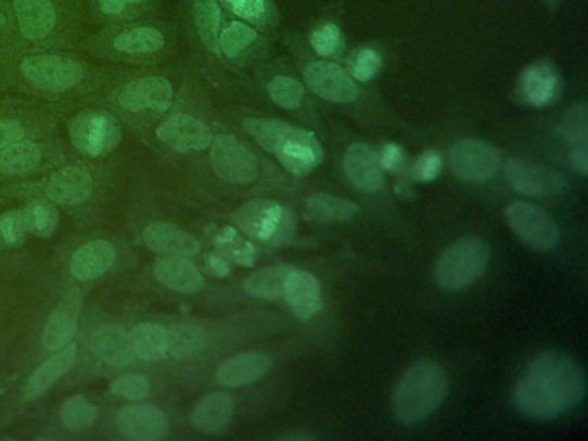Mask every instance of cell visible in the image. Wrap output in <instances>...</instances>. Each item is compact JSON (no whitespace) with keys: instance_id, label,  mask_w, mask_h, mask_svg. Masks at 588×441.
Masks as SVG:
<instances>
[{"instance_id":"1","label":"cell","mask_w":588,"mask_h":441,"mask_svg":"<svg viewBox=\"0 0 588 441\" xmlns=\"http://www.w3.org/2000/svg\"><path fill=\"white\" fill-rule=\"evenodd\" d=\"M585 374L566 353L547 350L535 355L514 387V404L534 419H555L580 404Z\"/></svg>"},{"instance_id":"2","label":"cell","mask_w":588,"mask_h":441,"mask_svg":"<svg viewBox=\"0 0 588 441\" xmlns=\"http://www.w3.org/2000/svg\"><path fill=\"white\" fill-rule=\"evenodd\" d=\"M244 130L295 177H306L323 160V147L311 131L266 118L244 119Z\"/></svg>"},{"instance_id":"3","label":"cell","mask_w":588,"mask_h":441,"mask_svg":"<svg viewBox=\"0 0 588 441\" xmlns=\"http://www.w3.org/2000/svg\"><path fill=\"white\" fill-rule=\"evenodd\" d=\"M447 395L446 371L437 362L421 359L400 376L392 405L404 425H417L440 407Z\"/></svg>"},{"instance_id":"4","label":"cell","mask_w":588,"mask_h":441,"mask_svg":"<svg viewBox=\"0 0 588 441\" xmlns=\"http://www.w3.org/2000/svg\"><path fill=\"white\" fill-rule=\"evenodd\" d=\"M9 13L23 40L46 43L72 30L87 14V0H9Z\"/></svg>"},{"instance_id":"5","label":"cell","mask_w":588,"mask_h":441,"mask_svg":"<svg viewBox=\"0 0 588 441\" xmlns=\"http://www.w3.org/2000/svg\"><path fill=\"white\" fill-rule=\"evenodd\" d=\"M490 247L476 236H464L442 252L435 265V282L446 290H462L478 282L487 271Z\"/></svg>"},{"instance_id":"6","label":"cell","mask_w":588,"mask_h":441,"mask_svg":"<svg viewBox=\"0 0 588 441\" xmlns=\"http://www.w3.org/2000/svg\"><path fill=\"white\" fill-rule=\"evenodd\" d=\"M233 221L248 238L273 247L292 239L297 228L294 212L268 198H253L242 204L237 209Z\"/></svg>"},{"instance_id":"7","label":"cell","mask_w":588,"mask_h":441,"mask_svg":"<svg viewBox=\"0 0 588 441\" xmlns=\"http://www.w3.org/2000/svg\"><path fill=\"white\" fill-rule=\"evenodd\" d=\"M17 72L34 89L55 95L72 92L85 80V66L80 61L46 52L23 55Z\"/></svg>"},{"instance_id":"8","label":"cell","mask_w":588,"mask_h":441,"mask_svg":"<svg viewBox=\"0 0 588 441\" xmlns=\"http://www.w3.org/2000/svg\"><path fill=\"white\" fill-rule=\"evenodd\" d=\"M69 139L78 151L90 157H104L118 147L123 139L122 125L104 111H84L69 121Z\"/></svg>"},{"instance_id":"9","label":"cell","mask_w":588,"mask_h":441,"mask_svg":"<svg viewBox=\"0 0 588 441\" xmlns=\"http://www.w3.org/2000/svg\"><path fill=\"white\" fill-rule=\"evenodd\" d=\"M145 20V17H143ZM114 23L105 28V42L114 54L156 55L168 46L166 28L154 22Z\"/></svg>"},{"instance_id":"10","label":"cell","mask_w":588,"mask_h":441,"mask_svg":"<svg viewBox=\"0 0 588 441\" xmlns=\"http://www.w3.org/2000/svg\"><path fill=\"white\" fill-rule=\"evenodd\" d=\"M449 165L459 180L485 183L502 168L500 151L484 140L466 139L455 143L449 152Z\"/></svg>"},{"instance_id":"11","label":"cell","mask_w":588,"mask_h":441,"mask_svg":"<svg viewBox=\"0 0 588 441\" xmlns=\"http://www.w3.org/2000/svg\"><path fill=\"white\" fill-rule=\"evenodd\" d=\"M506 218L513 232L534 250L547 252L558 245L561 236L558 223L540 207L529 203L509 204Z\"/></svg>"},{"instance_id":"12","label":"cell","mask_w":588,"mask_h":441,"mask_svg":"<svg viewBox=\"0 0 588 441\" xmlns=\"http://www.w3.org/2000/svg\"><path fill=\"white\" fill-rule=\"evenodd\" d=\"M210 160L218 177L228 183L248 185L254 183L259 174V163L254 152L248 151L235 137H213Z\"/></svg>"},{"instance_id":"13","label":"cell","mask_w":588,"mask_h":441,"mask_svg":"<svg viewBox=\"0 0 588 441\" xmlns=\"http://www.w3.org/2000/svg\"><path fill=\"white\" fill-rule=\"evenodd\" d=\"M506 181L517 194L528 197H554L563 194L566 180L561 172L529 160L508 159L504 165Z\"/></svg>"},{"instance_id":"14","label":"cell","mask_w":588,"mask_h":441,"mask_svg":"<svg viewBox=\"0 0 588 441\" xmlns=\"http://www.w3.org/2000/svg\"><path fill=\"white\" fill-rule=\"evenodd\" d=\"M172 92L171 83L163 76H143L130 81L119 92V105L128 113H166L171 107Z\"/></svg>"},{"instance_id":"15","label":"cell","mask_w":588,"mask_h":441,"mask_svg":"<svg viewBox=\"0 0 588 441\" xmlns=\"http://www.w3.org/2000/svg\"><path fill=\"white\" fill-rule=\"evenodd\" d=\"M561 78L551 61H537L523 69L517 78L516 98L529 107H546L558 101Z\"/></svg>"},{"instance_id":"16","label":"cell","mask_w":588,"mask_h":441,"mask_svg":"<svg viewBox=\"0 0 588 441\" xmlns=\"http://www.w3.org/2000/svg\"><path fill=\"white\" fill-rule=\"evenodd\" d=\"M304 78L309 89L324 101L347 104L358 99V85L354 83V78L349 73L344 72L336 64L316 61L307 66Z\"/></svg>"},{"instance_id":"17","label":"cell","mask_w":588,"mask_h":441,"mask_svg":"<svg viewBox=\"0 0 588 441\" xmlns=\"http://www.w3.org/2000/svg\"><path fill=\"white\" fill-rule=\"evenodd\" d=\"M156 135L177 152L204 151L213 142L209 127L189 114H172L157 128Z\"/></svg>"},{"instance_id":"18","label":"cell","mask_w":588,"mask_h":441,"mask_svg":"<svg viewBox=\"0 0 588 441\" xmlns=\"http://www.w3.org/2000/svg\"><path fill=\"white\" fill-rule=\"evenodd\" d=\"M116 425L123 437L135 441L159 440L168 431V417L154 405H128L119 411Z\"/></svg>"},{"instance_id":"19","label":"cell","mask_w":588,"mask_h":441,"mask_svg":"<svg viewBox=\"0 0 588 441\" xmlns=\"http://www.w3.org/2000/svg\"><path fill=\"white\" fill-rule=\"evenodd\" d=\"M344 171L356 189L373 194L383 186V168L379 152L368 143H353L344 156Z\"/></svg>"},{"instance_id":"20","label":"cell","mask_w":588,"mask_h":441,"mask_svg":"<svg viewBox=\"0 0 588 441\" xmlns=\"http://www.w3.org/2000/svg\"><path fill=\"white\" fill-rule=\"evenodd\" d=\"M273 366V359L268 353L244 352L228 359L216 373V382L225 388H240L253 385L265 378Z\"/></svg>"},{"instance_id":"21","label":"cell","mask_w":588,"mask_h":441,"mask_svg":"<svg viewBox=\"0 0 588 441\" xmlns=\"http://www.w3.org/2000/svg\"><path fill=\"white\" fill-rule=\"evenodd\" d=\"M81 295L78 290L69 291L63 302L55 307L43 328V345L47 350L57 352L72 343L78 332V314H80Z\"/></svg>"},{"instance_id":"22","label":"cell","mask_w":588,"mask_h":441,"mask_svg":"<svg viewBox=\"0 0 588 441\" xmlns=\"http://www.w3.org/2000/svg\"><path fill=\"white\" fill-rule=\"evenodd\" d=\"M283 297L301 321H309L321 311V285L315 274L294 270L286 277Z\"/></svg>"},{"instance_id":"23","label":"cell","mask_w":588,"mask_h":441,"mask_svg":"<svg viewBox=\"0 0 588 441\" xmlns=\"http://www.w3.org/2000/svg\"><path fill=\"white\" fill-rule=\"evenodd\" d=\"M157 282L178 294H197L204 288V276L190 257L164 256L154 264Z\"/></svg>"},{"instance_id":"24","label":"cell","mask_w":588,"mask_h":441,"mask_svg":"<svg viewBox=\"0 0 588 441\" xmlns=\"http://www.w3.org/2000/svg\"><path fill=\"white\" fill-rule=\"evenodd\" d=\"M92 194V177L85 168L67 166L52 174L47 195L60 206H78Z\"/></svg>"},{"instance_id":"25","label":"cell","mask_w":588,"mask_h":441,"mask_svg":"<svg viewBox=\"0 0 588 441\" xmlns=\"http://www.w3.org/2000/svg\"><path fill=\"white\" fill-rule=\"evenodd\" d=\"M235 414V402L227 391H213L199 400L190 416V423L202 433H223Z\"/></svg>"},{"instance_id":"26","label":"cell","mask_w":588,"mask_h":441,"mask_svg":"<svg viewBox=\"0 0 588 441\" xmlns=\"http://www.w3.org/2000/svg\"><path fill=\"white\" fill-rule=\"evenodd\" d=\"M143 242L163 256L194 257L201 250L197 239L175 224L154 223L143 230Z\"/></svg>"},{"instance_id":"27","label":"cell","mask_w":588,"mask_h":441,"mask_svg":"<svg viewBox=\"0 0 588 441\" xmlns=\"http://www.w3.org/2000/svg\"><path fill=\"white\" fill-rule=\"evenodd\" d=\"M159 0H87V14L104 25L135 22L154 14Z\"/></svg>"},{"instance_id":"28","label":"cell","mask_w":588,"mask_h":441,"mask_svg":"<svg viewBox=\"0 0 588 441\" xmlns=\"http://www.w3.org/2000/svg\"><path fill=\"white\" fill-rule=\"evenodd\" d=\"M114 261H116V248L113 244L107 239H93L76 248L69 270L76 280L89 282L93 277L102 276L105 271H110Z\"/></svg>"},{"instance_id":"29","label":"cell","mask_w":588,"mask_h":441,"mask_svg":"<svg viewBox=\"0 0 588 441\" xmlns=\"http://www.w3.org/2000/svg\"><path fill=\"white\" fill-rule=\"evenodd\" d=\"M92 349L102 362L113 367L128 366L135 358L130 335L113 324L102 326L93 333Z\"/></svg>"},{"instance_id":"30","label":"cell","mask_w":588,"mask_h":441,"mask_svg":"<svg viewBox=\"0 0 588 441\" xmlns=\"http://www.w3.org/2000/svg\"><path fill=\"white\" fill-rule=\"evenodd\" d=\"M76 345H66L63 349L57 350L55 355H52L49 361L43 362L42 366L38 367L30 379L26 381L23 388V399L34 400L37 397L46 393L55 381H60L67 371L72 369L76 361Z\"/></svg>"},{"instance_id":"31","label":"cell","mask_w":588,"mask_h":441,"mask_svg":"<svg viewBox=\"0 0 588 441\" xmlns=\"http://www.w3.org/2000/svg\"><path fill=\"white\" fill-rule=\"evenodd\" d=\"M358 215V204L328 194L311 195L304 207V216L316 223H344Z\"/></svg>"},{"instance_id":"32","label":"cell","mask_w":588,"mask_h":441,"mask_svg":"<svg viewBox=\"0 0 588 441\" xmlns=\"http://www.w3.org/2000/svg\"><path fill=\"white\" fill-rule=\"evenodd\" d=\"M295 268L278 264L263 268L245 280L244 290L254 299L273 300L283 297L286 277L291 276Z\"/></svg>"},{"instance_id":"33","label":"cell","mask_w":588,"mask_h":441,"mask_svg":"<svg viewBox=\"0 0 588 441\" xmlns=\"http://www.w3.org/2000/svg\"><path fill=\"white\" fill-rule=\"evenodd\" d=\"M135 355L142 361L154 362L168 355V332L161 324L143 323L131 332Z\"/></svg>"},{"instance_id":"34","label":"cell","mask_w":588,"mask_h":441,"mask_svg":"<svg viewBox=\"0 0 588 441\" xmlns=\"http://www.w3.org/2000/svg\"><path fill=\"white\" fill-rule=\"evenodd\" d=\"M194 23L207 51L219 55L221 9L216 0H194Z\"/></svg>"},{"instance_id":"35","label":"cell","mask_w":588,"mask_h":441,"mask_svg":"<svg viewBox=\"0 0 588 441\" xmlns=\"http://www.w3.org/2000/svg\"><path fill=\"white\" fill-rule=\"evenodd\" d=\"M42 152L30 140H17L0 152V172L23 174L31 171L40 163Z\"/></svg>"},{"instance_id":"36","label":"cell","mask_w":588,"mask_h":441,"mask_svg":"<svg viewBox=\"0 0 588 441\" xmlns=\"http://www.w3.org/2000/svg\"><path fill=\"white\" fill-rule=\"evenodd\" d=\"M206 343V335L195 324H178L168 333V353L177 361L195 358Z\"/></svg>"},{"instance_id":"37","label":"cell","mask_w":588,"mask_h":441,"mask_svg":"<svg viewBox=\"0 0 588 441\" xmlns=\"http://www.w3.org/2000/svg\"><path fill=\"white\" fill-rule=\"evenodd\" d=\"M25 218L26 233L40 236V238H51L57 230L60 216L54 207L42 203L28 204L22 209Z\"/></svg>"},{"instance_id":"38","label":"cell","mask_w":588,"mask_h":441,"mask_svg":"<svg viewBox=\"0 0 588 441\" xmlns=\"http://www.w3.org/2000/svg\"><path fill=\"white\" fill-rule=\"evenodd\" d=\"M216 244L221 247V254L228 261L251 268L256 261V247L242 238L233 228H223V232L216 236Z\"/></svg>"},{"instance_id":"39","label":"cell","mask_w":588,"mask_h":441,"mask_svg":"<svg viewBox=\"0 0 588 441\" xmlns=\"http://www.w3.org/2000/svg\"><path fill=\"white\" fill-rule=\"evenodd\" d=\"M559 135L563 137L567 143H572V147L588 145V107L585 102L572 105L566 111L561 119Z\"/></svg>"},{"instance_id":"40","label":"cell","mask_w":588,"mask_h":441,"mask_svg":"<svg viewBox=\"0 0 588 441\" xmlns=\"http://www.w3.org/2000/svg\"><path fill=\"white\" fill-rule=\"evenodd\" d=\"M95 419H98V408L85 397H69L61 407V420L72 431L89 428Z\"/></svg>"},{"instance_id":"41","label":"cell","mask_w":588,"mask_h":441,"mask_svg":"<svg viewBox=\"0 0 588 441\" xmlns=\"http://www.w3.org/2000/svg\"><path fill=\"white\" fill-rule=\"evenodd\" d=\"M256 30L251 26L244 25V23H231L227 30L219 35V54L233 60L237 55L242 54L256 40Z\"/></svg>"},{"instance_id":"42","label":"cell","mask_w":588,"mask_h":441,"mask_svg":"<svg viewBox=\"0 0 588 441\" xmlns=\"http://www.w3.org/2000/svg\"><path fill=\"white\" fill-rule=\"evenodd\" d=\"M231 13L242 17L251 25L266 26L274 16L271 0H225Z\"/></svg>"},{"instance_id":"43","label":"cell","mask_w":588,"mask_h":441,"mask_svg":"<svg viewBox=\"0 0 588 441\" xmlns=\"http://www.w3.org/2000/svg\"><path fill=\"white\" fill-rule=\"evenodd\" d=\"M269 98L283 109L294 111L301 107L304 99V87L294 78L278 76L268 87Z\"/></svg>"},{"instance_id":"44","label":"cell","mask_w":588,"mask_h":441,"mask_svg":"<svg viewBox=\"0 0 588 441\" xmlns=\"http://www.w3.org/2000/svg\"><path fill=\"white\" fill-rule=\"evenodd\" d=\"M311 46L323 57H336L344 49V35L338 26L328 23L312 31Z\"/></svg>"},{"instance_id":"45","label":"cell","mask_w":588,"mask_h":441,"mask_svg":"<svg viewBox=\"0 0 588 441\" xmlns=\"http://www.w3.org/2000/svg\"><path fill=\"white\" fill-rule=\"evenodd\" d=\"M382 68V57L373 49H359L354 52L349 60V75L356 81H370L371 78L379 75Z\"/></svg>"},{"instance_id":"46","label":"cell","mask_w":588,"mask_h":441,"mask_svg":"<svg viewBox=\"0 0 588 441\" xmlns=\"http://www.w3.org/2000/svg\"><path fill=\"white\" fill-rule=\"evenodd\" d=\"M111 391L114 395L123 397V399L143 400L151 391V381L148 376H142V374H125V376L114 379Z\"/></svg>"},{"instance_id":"47","label":"cell","mask_w":588,"mask_h":441,"mask_svg":"<svg viewBox=\"0 0 588 441\" xmlns=\"http://www.w3.org/2000/svg\"><path fill=\"white\" fill-rule=\"evenodd\" d=\"M442 171V157L438 152L425 151L412 163V178L421 183L437 180Z\"/></svg>"},{"instance_id":"48","label":"cell","mask_w":588,"mask_h":441,"mask_svg":"<svg viewBox=\"0 0 588 441\" xmlns=\"http://www.w3.org/2000/svg\"><path fill=\"white\" fill-rule=\"evenodd\" d=\"M26 224L22 209L9 210L0 218V242L5 245H14L25 236Z\"/></svg>"},{"instance_id":"49","label":"cell","mask_w":588,"mask_h":441,"mask_svg":"<svg viewBox=\"0 0 588 441\" xmlns=\"http://www.w3.org/2000/svg\"><path fill=\"white\" fill-rule=\"evenodd\" d=\"M379 156L383 171L397 172L406 165V152L399 143H387L382 152H379Z\"/></svg>"},{"instance_id":"50","label":"cell","mask_w":588,"mask_h":441,"mask_svg":"<svg viewBox=\"0 0 588 441\" xmlns=\"http://www.w3.org/2000/svg\"><path fill=\"white\" fill-rule=\"evenodd\" d=\"M25 137V128L22 122L14 119H0V151L11 143L17 142Z\"/></svg>"},{"instance_id":"51","label":"cell","mask_w":588,"mask_h":441,"mask_svg":"<svg viewBox=\"0 0 588 441\" xmlns=\"http://www.w3.org/2000/svg\"><path fill=\"white\" fill-rule=\"evenodd\" d=\"M570 165L580 177H587L588 172V145H578L570 152Z\"/></svg>"},{"instance_id":"52","label":"cell","mask_w":588,"mask_h":441,"mask_svg":"<svg viewBox=\"0 0 588 441\" xmlns=\"http://www.w3.org/2000/svg\"><path fill=\"white\" fill-rule=\"evenodd\" d=\"M207 270L218 277H225L230 273V261L221 252L209 254L207 256Z\"/></svg>"},{"instance_id":"53","label":"cell","mask_w":588,"mask_h":441,"mask_svg":"<svg viewBox=\"0 0 588 441\" xmlns=\"http://www.w3.org/2000/svg\"><path fill=\"white\" fill-rule=\"evenodd\" d=\"M280 440L285 441H312L315 440V437L309 433H304V431H291V433L283 434Z\"/></svg>"},{"instance_id":"54","label":"cell","mask_w":588,"mask_h":441,"mask_svg":"<svg viewBox=\"0 0 588 441\" xmlns=\"http://www.w3.org/2000/svg\"><path fill=\"white\" fill-rule=\"evenodd\" d=\"M8 14L9 9L2 8V2H0V34L4 30L5 25H8Z\"/></svg>"}]
</instances>
